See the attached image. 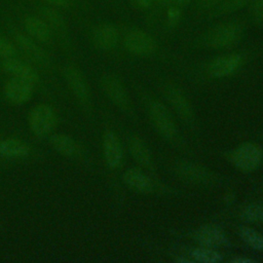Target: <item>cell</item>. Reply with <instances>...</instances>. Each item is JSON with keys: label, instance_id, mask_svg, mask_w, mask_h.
Here are the masks:
<instances>
[{"label": "cell", "instance_id": "1", "mask_svg": "<svg viewBox=\"0 0 263 263\" xmlns=\"http://www.w3.org/2000/svg\"><path fill=\"white\" fill-rule=\"evenodd\" d=\"M243 32L245 28L240 22H224L206 33L204 42L212 48H227L238 43Z\"/></svg>", "mask_w": 263, "mask_h": 263}, {"label": "cell", "instance_id": "2", "mask_svg": "<svg viewBox=\"0 0 263 263\" xmlns=\"http://www.w3.org/2000/svg\"><path fill=\"white\" fill-rule=\"evenodd\" d=\"M28 122L33 134L43 137L54 128L57 124V114L51 106L39 104L30 111Z\"/></svg>", "mask_w": 263, "mask_h": 263}, {"label": "cell", "instance_id": "3", "mask_svg": "<svg viewBox=\"0 0 263 263\" xmlns=\"http://www.w3.org/2000/svg\"><path fill=\"white\" fill-rule=\"evenodd\" d=\"M263 158L260 146L254 143H245L237 147L232 153V162L236 167L245 172L257 168Z\"/></svg>", "mask_w": 263, "mask_h": 263}, {"label": "cell", "instance_id": "4", "mask_svg": "<svg viewBox=\"0 0 263 263\" xmlns=\"http://www.w3.org/2000/svg\"><path fill=\"white\" fill-rule=\"evenodd\" d=\"M124 46L127 51L136 55H149L156 49L154 38L141 29H133L128 31L124 37Z\"/></svg>", "mask_w": 263, "mask_h": 263}, {"label": "cell", "instance_id": "5", "mask_svg": "<svg viewBox=\"0 0 263 263\" xmlns=\"http://www.w3.org/2000/svg\"><path fill=\"white\" fill-rule=\"evenodd\" d=\"M149 114L155 128L166 139H174L177 134L176 125L166 108L159 102L153 101L149 105Z\"/></svg>", "mask_w": 263, "mask_h": 263}, {"label": "cell", "instance_id": "6", "mask_svg": "<svg viewBox=\"0 0 263 263\" xmlns=\"http://www.w3.org/2000/svg\"><path fill=\"white\" fill-rule=\"evenodd\" d=\"M243 59L239 53H227L215 58L208 65V73L215 78L227 77L235 73L242 65Z\"/></svg>", "mask_w": 263, "mask_h": 263}, {"label": "cell", "instance_id": "7", "mask_svg": "<svg viewBox=\"0 0 263 263\" xmlns=\"http://www.w3.org/2000/svg\"><path fill=\"white\" fill-rule=\"evenodd\" d=\"M3 92L7 101L15 105H22L31 99L33 93V83L21 78L12 77L5 82Z\"/></svg>", "mask_w": 263, "mask_h": 263}, {"label": "cell", "instance_id": "8", "mask_svg": "<svg viewBox=\"0 0 263 263\" xmlns=\"http://www.w3.org/2000/svg\"><path fill=\"white\" fill-rule=\"evenodd\" d=\"M64 77L69 85L70 89L77 98V100L83 105L88 106L90 102V93L87 83L82 73L73 66H67L64 68Z\"/></svg>", "mask_w": 263, "mask_h": 263}, {"label": "cell", "instance_id": "9", "mask_svg": "<svg viewBox=\"0 0 263 263\" xmlns=\"http://www.w3.org/2000/svg\"><path fill=\"white\" fill-rule=\"evenodd\" d=\"M91 38L97 48L101 50H111L118 43L119 32L113 24L103 23L93 29Z\"/></svg>", "mask_w": 263, "mask_h": 263}, {"label": "cell", "instance_id": "10", "mask_svg": "<svg viewBox=\"0 0 263 263\" xmlns=\"http://www.w3.org/2000/svg\"><path fill=\"white\" fill-rule=\"evenodd\" d=\"M2 68L13 77L27 80L33 84L39 80L37 71L31 65L14 57L4 59L2 62Z\"/></svg>", "mask_w": 263, "mask_h": 263}, {"label": "cell", "instance_id": "11", "mask_svg": "<svg viewBox=\"0 0 263 263\" xmlns=\"http://www.w3.org/2000/svg\"><path fill=\"white\" fill-rule=\"evenodd\" d=\"M103 151L109 167L117 168L122 161V147L119 139L113 132H106L103 137Z\"/></svg>", "mask_w": 263, "mask_h": 263}, {"label": "cell", "instance_id": "12", "mask_svg": "<svg viewBox=\"0 0 263 263\" xmlns=\"http://www.w3.org/2000/svg\"><path fill=\"white\" fill-rule=\"evenodd\" d=\"M102 86L110 100L121 109H128V97L121 82L112 75H106L102 79Z\"/></svg>", "mask_w": 263, "mask_h": 263}, {"label": "cell", "instance_id": "13", "mask_svg": "<svg viewBox=\"0 0 263 263\" xmlns=\"http://www.w3.org/2000/svg\"><path fill=\"white\" fill-rule=\"evenodd\" d=\"M15 41L18 48H21L24 53L31 58L34 62L43 66L49 64L50 61L48 54L34 41L33 38L24 34H17L15 35Z\"/></svg>", "mask_w": 263, "mask_h": 263}, {"label": "cell", "instance_id": "14", "mask_svg": "<svg viewBox=\"0 0 263 263\" xmlns=\"http://www.w3.org/2000/svg\"><path fill=\"white\" fill-rule=\"evenodd\" d=\"M24 27L28 35L34 40L43 43L51 40V28L42 17L29 15L24 21Z\"/></svg>", "mask_w": 263, "mask_h": 263}, {"label": "cell", "instance_id": "15", "mask_svg": "<svg viewBox=\"0 0 263 263\" xmlns=\"http://www.w3.org/2000/svg\"><path fill=\"white\" fill-rule=\"evenodd\" d=\"M164 93L171 105L183 119L190 120L192 118L191 105L182 90L174 85H167L164 88Z\"/></svg>", "mask_w": 263, "mask_h": 263}, {"label": "cell", "instance_id": "16", "mask_svg": "<svg viewBox=\"0 0 263 263\" xmlns=\"http://www.w3.org/2000/svg\"><path fill=\"white\" fill-rule=\"evenodd\" d=\"M194 237L199 245L208 248L219 247L227 241L223 231L214 225H204L200 227L196 230Z\"/></svg>", "mask_w": 263, "mask_h": 263}, {"label": "cell", "instance_id": "17", "mask_svg": "<svg viewBox=\"0 0 263 263\" xmlns=\"http://www.w3.org/2000/svg\"><path fill=\"white\" fill-rule=\"evenodd\" d=\"M49 142L53 149L67 158H77L80 155V147L76 141L65 134H54Z\"/></svg>", "mask_w": 263, "mask_h": 263}, {"label": "cell", "instance_id": "18", "mask_svg": "<svg viewBox=\"0 0 263 263\" xmlns=\"http://www.w3.org/2000/svg\"><path fill=\"white\" fill-rule=\"evenodd\" d=\"M30 153V147L23 141L14 138L0 140V155L9 159L23 158Z\"/></svg>", "mask_w": 263, "mask_h": 263}, {"label": "cell", "instance_id": "19", "mask_svg": "<svg viewBox=\"0 0 263 263\" xmlns=\"http://www.w3.org/2000/svg\"><path fill=\"white\" fill-rule=\"evenodd\" d=\"M122 180L126 186L130 189L142 192V193H149L153 190V184L151 180L143 174L141 171L137 168H129L127 170L123 176Z\"/></svg>", "mask_w": 263, "mask_h": 263}, {"label": "cell", "instance_id": "20", "mask_svg": "<svg viewBox=\"0 0 263 263\" xmlns=\"http://www.w3.org/2000/svg\"><path fill=\"white\" fill-rule=\"evenodd\" d=\"M129 150L133 157L142 165L149 166L151 164V155L146 144L138 137H133L129 142Z\"/></svg>", "mask_w": 263, "mask_h": 263}, {"label": "cell", "instance_id": "21", "mask_svg": "<svg viewBox=\"0 0 263 263\" xmlns=\"http://www.w3.org/2000/svg\"><path fill=\"white\" fill-rule=\"evenodd\" d=\"M180 174L191 182L203 183L210 180V174L204 168L194 163H183L179 167Z\"/></svg>", "mask_w": 263, "mask_h": 263}, {"label": "cell", "instance_id": "22", "mask_svg": "<svg viewBox=\"0 0 263 263\" xmlns=\"http://www.w3.org/2000/svg\"><path fill=\"white\" fill-rule=\"evenodd\" d=\"M40 14L50 28H53L59 32H64L66 30L65 20L55 9L50 7H42L40 9Z\"/></svg>", "mask_w": 263, "mask_h": 263}, {"label": "cell", "instance_id": "23", "mask_svg": "<svg viewBox=\"0 0 263 263\" xmlns=\"http://www.w3.org/2000/svg\"><path fill=\"white\" fill-rule=\"evenodd\" d=\"M251 0H224L219 6L213 9V14L224 15L236 12L247 6H249Z\"/></svg>", "mask_w": 263, "mask_h": 263}, {"label": "cell", "instance_id": "24", "mask_svg": "<svg viewBox=\"0 0 263 263\" xmlns=\"http://www.w3.org/2000/svg\"><path fill=\"white\" fill-rule=\"evenodd\" d=\"M191 256H192L193 260L202 262V263H215V262H219L222 260V256L218 252H216L208 247H204V248L201 247V248L194 249L191 253Z\"/></svg>", "mask_w": 263, "mask_h": 263}, {"label": "cell", "instance_id": "25", "mask_svg": "<svg viewBox=\"0 0 263 263\" xmlns=\"http://www.w3.org/2000/svg\"><path fill=\"white\" fill-rule=\"evenodd\" d=\"M239 234L242 240L246 241L251 248L258 251H263V237L257 231L250 227H241Z\"/></svg>", "mask_w": 263, "mask_h": 263}, {"label": "cell", "instance_id": "26", "mask_svg": "<svg viewBox=\"0 0 263 263\" xmlns=\"http://www.w3.org/2000/svg\"><path fill=\"white\" fill-rule=\"evenodd\" d=\"M241 218L251 222H263V204H249L242 210Z\"/></svg>", "mask_w": 263, "mask_h": 263}, {"label": "cell", "instance_id": "27", "mask_svg": "<svg viewBox=\"0 0 263 263\" xmlns=\"http://www.w3.org/2000/svg\"><path fill=\"white\" fill-rule=\"evenodd\" d=\"M249 6L253 20L258 24H263V0H251Z\"/></svg>", "mask_w": 263, "mask_h": 263}, {"label": "cell", "instance_id": "28", "mask_svg": "<svg viewBox=\"0 0 263 263\" xmlns=\"http://www.w3.org/2000/svg\"><path fill=\"white\" fill-rule=\"evenodd\" d=\"M16 53L15 46L7 39L0 37V59H8Z\"/></svg>", "mask_w": 263, "mask_h": 263}, {"label": "cell", "instance_id": "29", "mask_svg": "<svg viewBox=\"0 0 263 263\" xmlns=\"http://www.w3.org/2000/svg\"><path fill=\"white\" fill-rule=\"evenodd\" d=\"M165 16H166V23L174 27L177 26L182 17V8L179 7H167L166 8V12H165Z\"/></svg>", "mask_w": 263, "mask_h": 263}, {"label": "cell", "instance_id": "30", "mask_svg": "<svg viewBox=\"0 0 263 263\" xmlns=\"http://www.w3.org/2000/svg\"><path fill=\"white\" fill-rule=\"evenodd\" d=\"M192 0H154V2L158 3L161 6L167 7H179L184 8L187 7Z\"/></svg>", "mask_w": 263, "mask_h": 263}, {"label": "cell", "instance_id": "31", "mask_svg": "<svg viewBox=\"0 0 263 263\" xmlns=\"http://www.w3.org/2000/svg\"><path fill=\"white\" fill-rule=\"evenodd\" d=\"M224 0H195V5L199 9L209 10V9H215Z\"/></svg>", "mask_w": 263, "mask_h": 263}, {"label": "cell", "instance_id": "32", "mask_svg": "<svg viewBox=\"0 0 263 263\" xmlns=\"http://www.w3.org/2000/svg\"><path fill=\"white\" fill-rule=\"evenodd\" d=\"M42 1L54 7H68L71 3V0H42Z\"/></svg>", "mask_w": 263, "mask_h": 263}, {"label": "cell", "instance_id": "33", "mask_svg": "<svg viewBox=\"0 0 263 263\" xmlns=\"http://www.w3.org/2000/svg\"><path fill=\"white\" fill-rule=\"evenodd\" d=\"M133 1L141 9H148L154 2V0H133Z\"/></svg>", "mask_w": 263, "mask_h": 263}, {"label": "cell", "instance_id": "34", "mask_svg": "<svg viewBox=\"0 0 263 263\" xmlns=\"http://www.w3.org/2000/svg\"><path fill=\"white\" fill-rule=\"evenodd\" d=\"M232 262H235V263H252V262H254V260H252V259H247V258H241V257H237V258L232 259Z\"/></svg>", "mask_w": 263, "mask_h": 263}]
</instances>
